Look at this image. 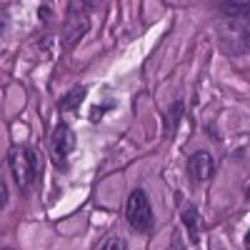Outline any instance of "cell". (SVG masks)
Listing matches in <instances>:
<instances>
[{"label":"cell","mask_w":250,"mask_h":250,"mask_svg":"<svg viewBox=\"0 0 250 250\" xmlns=\"http://www.w3.org/2000/svg\"><path fill=\"white\" fill-rule=\"evenodd\" d=\"M125 218L135 228L138 233H150L153 230V210L150 200L145 195V190H133L128 203H125Z\"/></svg>","instance_id":"cell-2"},{"label":"cell","mask_w":250,"mask_h":250,"mask_svg":"<svg viewBox=\"0 0 250 250\" xmlns=\"http://www.w3.org/2000/svg\"><path fill=\"white\" fill-rule=\"evenodd\" d=\"M73 148H75V135H73V130L68 128L65 123H58L55 130H53V135H50V153H53L55 163H58V165H65V160H68V155L73 153Z\"/></svg>","instance_id":"cell-3"},{"label":"cell","mask_w":250,"mask_h":250,"mask_svg":"<svg viewBox=\"0 0 250 250\" xmlns=\"http://www.w3.org/2000/svg\"><path fill=\"white\" fill-rule=\"evenodd\" d=\"M0 205H3V208L8 205V185H5V183L0 185Z\"/></svg>","instance_id":"cell-8"},{"label":"cell","mask_w":250,"mask_h":250,"mask_svg":"<svg viewBox=\"0 0 250 250\" xmlns=\"http://www.w3.org/2000/svg\"><path fill=\"white\" fill-rule=\"evenodd\" d=\"M8 165L20 190H30V185L38 178V155L30 148H13L8 155Z\"/></svg>","instance_id":"cell-1"},{"label":"cell","mask_w":250,"mask_h":250,"mask_svg":"<svg viewBox=\"0 0 250 250\" xmlns=\"http://www.w3.org/2000/svg\"><path fill=\"white\" fill-rule=\"evenodd\" d=\"M213 170H215V160L210 158V153H203V150L195 153L190 158V163H188V173H190V178L195 183H205L213 175Z\"/></svg>","instance_id":"cell-4"},{"label":"cell","mask_w":250,"mask_h":250,"mask_svg":"<svg viewBox=\"0 0 250 250\" xmlns=\"http://www.w3.org/2000/svg\"><path fill=\"white\" fill-rule=\"evenodd\" d=\"M185 225H188V230L193 233V240H198V228H200V220H198V210L195 208H188L185 215H183Z\"/></svg>","instance_id":"cell-6"},{"label":"cell","mask_w":250,"mask_h":250,"mask_svg":"<svg viewBox=\"0 0 250 250\" xmlns=\"http://www.w3.org/2000/svg\"><path fill=\"white\" fill-rule=\"evenodd\" d=\"M245 245H250V233H248V235H245Z\"/></svg>","instance_id":"cell-9"},{"label":"cell","mask_w":250,"mask_h":250,"mask_svg":"<svg viewBox=\"0 0 250 250\" xmlns=\"http://www.w3.org/2000/svg\"><path fill=\"white\" fill-rule=\"evenodd\" d=\"M83 100H85V88L78 85V88H73L65 98L60 100V110H75Z\"/></svg>","instance_id":"cell-5"},{"label":"cell","mask_w":250,"mask_h":250,"mask_svg":"<svg viewBox=\"0 0 250 250\" xmlns=\"http://www.w3.org/2000/svg\"><path fill=\"white\" fill-rule=\"evenodd\" d=\"M100 250H128V248H125V240H120V238H108L100 245Z\"/></svg>","instance_id":"cell-7"}]
</instances>
